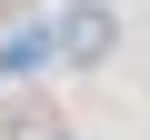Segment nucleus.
<instances>
[{"instance_id": "obj_1", "label": "nucleus", "mask_w": 150, "mask_h": 140, "mask_svg": "<svg viewBox=\"0 0 150 140\" xmlns=\"http://www.w3.org/2000/svg\"><path fill=\"white\" fill-rule=\"evenodd\" d=\"M50 40H60V70H100L120 50V10H110V0H60Z\"/></svg>"}]
</instances>
